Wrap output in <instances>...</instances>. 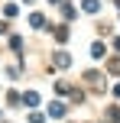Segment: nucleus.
<instances>
[{"label": "nucleus", "mask_w": 120, "mask_h": 123, "mask_svg": "<svg viewBox=\"0 0 120 123\" xmlns=\"http://www.w3.org/2000/svg\"><path fill=\"white\" fill-rule=\"evenodd\" d=\"M49 113L58 120V117H65V107H62V104H49Z\"/></svg>", "instance_id": "f257e3e1"}, {"label": "nucleus", "mask_w": 120, "mask_h": 123, "mask_svg": "<svg viewBox=\"0 0 120 123\" xmlns=\"http://www.w3.org/2000/svg\"><path fill=\"white\" fill-rule=\"evenodd\" d=\"M55 65H58V68H68V65H71V58L65 55V52H58V55H55Z\"/></svg>", "instance_id": "f03ea898"}, {"label": "nucleus", "mask_w": 120, "mask_h": 123, "mask_svg": "<svg viewBox=\"0 0 120 123\" xmlns=\"http://www.w3.org/2000/svg\"><path fill=\"white\" fill-rule=\"evenodd\" d=\"M23 100H26V104H29V107H36V104H39V94H36V91H29V94H26Z\"/></svg>", "instance_id": "7ed1b4c3"}, {"label": "nucleus", "mask_w": 120, "mask_h": 123, "mask_svg": "<svg viewBox=\"0 0 120 123\" xmlns=\"http://www.w3.org/2000/svg\"><path fill=\"white\" fill-rule=\"evenodd\" d=\"M55 39H58V42H65V39H68V29H65V26H58V29H55Z\"/></svg>", "instance_id": "20e7f679"}, {"label": "nucleus", "mask_w": 120, "mask_h": 123, "mask_svg": "<svg viewBox=\"0 0 120 123\" xmlns=\"http://www.w3.org/2000/svg\"><path fill=\"white\" fill-rule=\"evenodd\" d=\"M91 55L101 58V55H104V45H101V42H94V45H91Z\"/></svg>", "instance_id": "39448f33"}, {"label": "nucleus", "mask_w": 120, "mask_h": 123, "mask_svg": "<svg viewBox=\"0 0 120 123\" xmlns=\"http://www.w3.org/2000/svg\"><path fill=\"white\" fill-rule=\"evenodd\" d=\"M97 6H101L97 0H84V10H88V13H97Z\"/></svg>", "instance_id": "423d86ee"}, {"label": "nucleus", "mask_w": 120, "mask_h": 123, "mask_svg": "<svg viewBox=\"0 0 120 123\" xmlns=\"http://www.w3.org/2000/svg\"><path fill=\"white\" fill-rule=\"evenodd\" d=\"M110 120H114V123H120V107H114V110H110Z\"/></svg>", "instance_id": "0eeeda50"}]
</instances>
